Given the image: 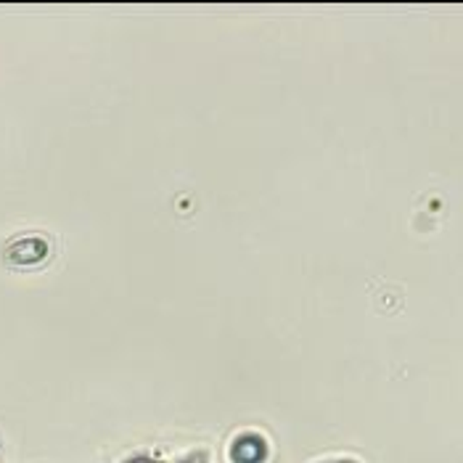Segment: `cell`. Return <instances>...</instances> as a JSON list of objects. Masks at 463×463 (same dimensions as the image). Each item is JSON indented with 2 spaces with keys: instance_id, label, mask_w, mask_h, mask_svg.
<instances>
[{
  "instance_id": "3",
  "label": "cell",
  "mask_w": 463,
  "mask_h": 463,
  "mask_svg": "<svg viewBox=\"0 0 463 463\" xmlns=\"http://www.w3.org/2000/svg\"><path fill=\"white\" fill-rule=\"evenodd\" d=\"M180 463H207V456H204V453H194V456H188L185 461Z\"/></svg>"
},
{
  "instance_id": "4",
  "label": "cell",
  "mask_w": 463,
  "mask_h": 463,
  "mask_svg": "<svg viewBox=\"0 0 463 463\" xmlns=\"http://www.w3.org/2000/svg\"><path fill=\"white\" fill-rule=\"evenodd\" d=\"M125 463H159V461H154V458H148V456H136V458H128Z\"/></svg>"
},
{
  "instance_id": "2",
  "label": "cell",
  "mask_w": 463,
  "mask_h": 463,
  "mask_svg": "<svg viewBox=\"0 0 463 463\" xmlns=\"http://www.w3.org/2000/svg\"><path fill=\"white\" fill-rule=\"evenodd\" d=\"M48 241L45 239H37V236H27V239H19L14 244H8L5 250V260L11 265H22V268H30V265H37L48 257Z\"/></svg>"
},
{
  "instance_id": "5",
  "label": "cell",
  "mask_w": 463,
  "mask_h": 463,
  "mask_svg": "<svg viewBox=\"0 0 463 463\" xmlns=\"http://www.w3.org/2000/svg\"><path fill=\"white\" fill-rule=\"evenodd\" d=\"M321 463H357L353 458H334V461H321Z\"/></svg>"
},
{
  "instance_id": "1",
  "label": "cell",
  "mask_w": 463,
  "mask_h": 463,
  "mask_svg": "<svg viewBox=\"0 0 463 463\" xmlns=\"http://www.w3.org/2000/svg\"><path fill=\"white\" fill-rule=\"evenodd\" d=\"M233 463H265L268 458V439L257 431H241L228 450Z\"/></svg>"
}]
</instances>
